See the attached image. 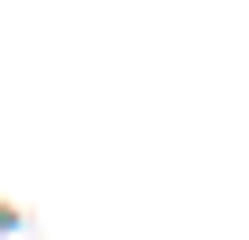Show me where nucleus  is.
<instances>
[]
</instances>
